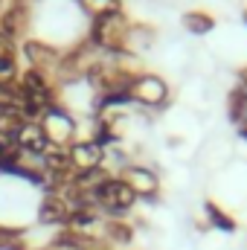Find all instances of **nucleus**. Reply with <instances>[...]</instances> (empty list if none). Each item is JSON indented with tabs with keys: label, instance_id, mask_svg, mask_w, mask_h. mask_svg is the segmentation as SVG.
<instances>
[{
	"label": "nucleus",
	"instance_id": "0eeeda50",
	"mask_svg": "<svg viewBox=\"0 0 247 250\" xmlns=\"http://www.w3.org/2000/svg\"><path fill=\"white\" fill-rule=\"evenodd\" d=\"M123 181L131 187V192L137 198H145V201H154L157 192H160V181L151 169L145 166H125L123 169Z\"/></svg>",
	"mask_w": 247,
	"mask_h": 250
},
{
	"label": "nucleus",
	"instance_id": "20e7f679",
	"mask_svg": "<svg viewBox=\"0 0 247 250\" xmlns=\"http://www.w3.org/2000/svg\"><path fill=\"white\" fill-rule=\"evenodd\" d=\"M38 123H41V128H44L50 146H59V148H67V143H70L73 134H76V120L62 108V102L53 105V108H47L44 117H41Z\"/></svg>",
	"mask_w": 247,
	"mask_h": 250
},
{
	"label": "nucleus",
	"instance_id": "1a4fd4ad",
	"mask_svg": "<svg viewBox=\"0 0 247 250\" xmlns=\"http://www.w3.org/2000/svg\"><path fill=\"white\" fill-rule=\"evenodd\" d=\"M15 146H18L23 154H32V157L41 160V157L47 154V148H50V140H47V134H44L41 123H23L21 134H18V140H15Z\"/></svg>",
	"mask_w": 247,
	"mask_h": 250
},
{
	"label": "nucleus",
	"instance_id": "39448f33",
	"mask_svg": "<svg viewBox=\"0 0 247 250\" xmlns=\"http://www.w3.org/2000/svg\"><path fill=\"white\" fill-rule=\"evenodd\" d=\"M21 50H23V56H26L29 67H35V70L56 73L59 64H62V50H56V47H50V44H44V41L26 38V41L21 44Z\"/></svg>",
	"mask_w": 247,
	"mask_h": 250
},
{
	"label": "nucleus",
	"instance_id": "4be33fe9",
	"mask_svg": "<svg viewBox=\"0 0 247 250\" xmlns=\"http://www.w3.org/2000/svg\"><path fill=\"white\" fill-rule=\"evenodd\" d=\"M239 134H242V140H247V117L239 123Z\"/></svg>",
	"mask_w": 247,
	"mask_h": 250
},
{
	"label": "nucleus",
	"instance_id": "f03ea898",
	"mask_svg": "<svg viewBox=\"0 0 247 250\" xmlns=\"http://www.w3.org/2000/svg\"><path fill=\"white\" fill-rule=\"evenodd\" d=\"M93 192H96V204H99V209H105L111 218H117V215L128 212V209L134 207V201H137V195L131 192V187L125 184L123 178H114V175H111L108 181H102Z\"/></svg>",
	"mask_w": 247,
	"mask_h": 250
},
{
	"label": "nucleus",
	"instance_id": "6e6552de",
	"mask_svg": "<svg viewBox=\"0 0 247 250\" xmlns=\"http://www.w3.org/2000/svg\"><path fill=\"white\" fill-rule=\"evenodd\" d=\"M26 29H29V6L9 0V6L0 12V35L18 41L26 35Z\"/></svg>",
	"mask_w": 247,
	"mask_h": 250
},
{
	"label": "nucleus",
	"instance_id": "423d86ee",
	"mask_svg": "<svg viewBox=\"0 0 247 250\" xmlns=\"http://www.w3.org/2000/svg\"><path fill=\"white\" fill-rule=\"evenodd\" d=\"M67 154H70V163L76 172H90V169H102V160H105V148L96 146L93 140H79V143H70L67 146Z\"/></svg>",
	"mask_w": 247,
	"mask_h": 250
},
{
	"label": "nucleus",
	"instance_id": "4468645a",
	"mask_svg": "<svg viewBox=\"0 0 247 250\" xmlns=\"http://www.w3.org/2000/svg\"><path fill=\"white\" fill-rule=\"evenodd\" d=\"M204 212H206V218L212 221V227H218V230H224V233H236V230H239V221H236L230 212H224L215 201H204Z\"/></svg>",
	"mask_w": 247,
	"mask_h": 250
},
{
	"label": "nucleus",
	"instance_id": "2eb2a0df",
	"mask_svg": "<svg viewBox=\"0 0 247 250\" xmlns=\"http://www.w3.org/2000/svg\"><path fill=\"white\" fill-rule=\"evenodd\" d=\"M99 209H73L70 218H67V230H76V233H93V227L99 224Z\"/></svg>",
	"mask_w": 247,
	"mask_h": 250
},
{
	"label": "nucleus",
	"instance_id": "f8f14e48",
	"mask_svg": "<svg viewBox=\"0 0 247 250\" xmlns=\"http://www.w3.org/2000/svg\"><path fill=\"white\" fill-rule=\"evenodd\" d=\"M131 236H134V230L125 224L123 218H108V221H102V239H105V245H131Z\"/></svg>",
	"mask_w": 247,
	"mask_h": 250
},
{
	"label": "nucleus",
	"instance_id": "412c9836",
	"mask_svg": "<svg viewBox=\"0 0 247 250\" xmlns=\"http://www.w3.org/2000/svg\"><path fill=\"white\" fill-rule=\"evenodd\" d=\"M44 250H73V248H67V245H59V242H50V245H47Z\"/></svg>",
	"mask_w": 247,
	"mask_h": 250
},
{
	"label": "nucleus",
	"instance_id": "7ed1b4c3",
	"mask_svg": "<svg viewBox=\"0 0 247 250\" xmlns=\"http://www.w3.org/2000/svg\"><path fill=\"white\" fill-rule=\"evenodd\" d=\"M131 102H140L145 108H166V102H169V84L160 76H154V73H143L131 84Z\"/></svg>",
	"mask_w": 247,
	"mask_h": 250
},
{
	"label": "nucleus",
	"instance_id": "a211bd4d",
	"mask_svg": "<svg viewBox=\"0 0 247 250\" xmlns=\"http://www.w3.org/2000/svg\"><path fill=\"white\" fill-rule=\"evenodd\" d=\"M21 102V84L18 82H0V111L18 108Z\"/></svg>",
	"mask_w": 247,
	"mask_h": 250
},
{
	"label": "nucleus",
	"instance_id": "9d476101",
	"mask_svg": "<svg viewBox=\"0 0 247 250\" xmlns=\"http://www.w3.org/2000/svg\"><path fill=\"white\" fill-rule=\"evenodd\" d=\"M67 218H70V207L64 204L59 195L47 192L41 198V207H38V221L41 224H59V227H67Z\"/></svg>",
	"mask_w": 247,
	"mask_h": 250
},
{
	"label": "nucleus",
	"instance_id": "dca6fc26",
	"mask_svg": "<svg viewBox=\"0 0 247 250\" xmlns=\"http://www.w3.org/2000/svg\"><path fill=\"white\" fill-rule=\"evenodd\" d=\"M227 114H230V120H233L236 125L247 117V93L242 90V87L230 90V96H227Z\"/></svg>",
	"mask_w": 247,
	"mask_h": 250
},
{
	"label": "nucleus",
	"instance_id": "f3484780",
	"mask_svg": "<svg viewBox=\"0 0 247 250\" xmlns=\"http://www.w3.org/2000/svg\"><path fill=\"white\" fill-rule=\"evenodd\" d=\"M79 6L90 18H99V15H108V12H123V0H79Z\"/></svg>",
	"mask_w": 247,
	"mask_h": 250
},
{
	"label": "nucleus",
	"instance_id": "6ab92c4d",
	"mask_svg": "<svg viewBox=\"0 0 247 250\" xmlns=\"http://www.w3.org/2000/svg\"><path fill=\"white\" fill-rule=\"evenodd\" d=\"M18 59H0V82H18Z\"/></svg>",
	"mask_w": 247,
	"mask_h": 250
},
{
	"label": "nucleus",
	"instance_id": "aec40b11",
	"mask_svg": "<svg viewBox=\"0 0 247 250\" xmlns=\"http://www.w3.org/2000/svg\"><path fill=\"white\" fill-rule=\"evenodd\" d=\"M239 87L247 93V67H242V70H239Z\"/></svg>",
	"mask_w": 247,
	"mask_h": 250
},
{
	"label": "nucleus",
	"instance_id": "f257e3e1",
	"mask_svg": "<svg viewBox=\"0 0 247 250\" xmlns=\"http://www.w3.org/2000/svg\"><path fill=\"white\" fill-rule=\"evenodd\" d=\"M128 29H131V23H128L125 12H108V15L93 18L87 41L108 56H123L128 47Z\"/></svg>",
	"mask_w": 247,
	"mask_h": 250
},
{
	"label": "nucleus",
	"instance_id": "5701e85b",
	"mask_svg": "<svg viewBox=\"0 0 247 250\" xmlns=\"http://www.w3.org/2000/svg\"><path fill=\"white\" fill-rule=\"evenodd\" d=\"M242 21H245V23H247V9H245V12H242Z\"/></svg>",
	"mask_w": 247,
	"mask_h": 250
},
{
	"label": "nucleus",
	"instance_id": "9b49d317",
	"mask_svg": "<svg viewBox=\"0 0 247 250\" xmlns=\"http://www.w3.org/2000/svg\"><path fill=\"white\" fill-rule=\"evenodd\" d=\"M23 123H26V120L21 117L18 108H6V111H0V140H3L6 146H15V140H18V134H21Z\"/></svg>",
	"mask_w": 247,
	"mask_h": 250
},
{
	"label": "nucleus",
	"instance_id": "ddd939ff",
	"mask_svg": "<svg viewBox=\"0 0 247 250\" xmlns=\"http://www.w3.org/2000/svg\"><path fill=\"white\" fill-rule=\"evenodd\" d=\"M184 26L192 35H206V32L215 29V18L209 12H204V9H192V12L184 15Z\"/></svg>",
	"mask_w": 247,
	"mask_h": 250
},
{
	"label": "nucleus",
	"instance_id": "b1692460",
	"mask_svg": "<svg viewBox=\"0 0 247 250\" xmlns=\"http://www.w3.org/2000/svg\"><path fill=\"white\" fill-rule=\"evenodd\" d=\"M3 9H6V0H0V12H3Z\"/></svg>",
	"mask_w": 247,
	"mask_h": 250
}]
</instances>
